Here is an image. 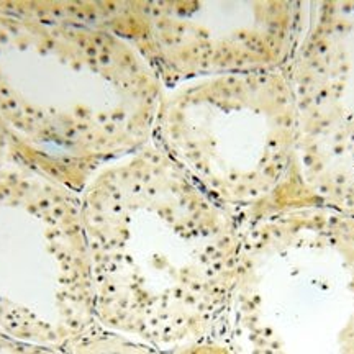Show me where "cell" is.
Wrapping results in <instances>:
<instances>
[{"instance_id":"cell-5","label":"cell","mask_w":354,"mask_h":354,"mask_svg":"<svg viewBox=\"0 0 354 354\" xmlns=\"http://www.w3.org/2000/svg\"><path fill=\"white\" fill-rule=\"evenodd\" d=\"M302 2H82L81 24L140 53L162 87L284 69L302 32Z\"/></svg>"},{"instance_id":"cell-4","label":"cell","mask_w":354,"mask_h":354,"mask_svg":"<svg viewBox=\"0 0 354 354\" xmlns=\"http://www.w3.org/2000/svg\"><path fill=\"white\" fill-rule=\"evenodd\" d=\"M95 328L81 194L12 162L0 169V333L66 349Z\"/></svg>"},{"instance_id":"cell-3","label":"cell","mask_w":354,"mask_h":354,"mask_svg":"<svg viewBox=\"0 0 354 354\" xmlns=\"http://www.w3.org/2000/svg\"><path fill=\"white\" fill-rule=\"evenodd\" d=\"M153 143L241 223L310 203L299 177L297 113L286 69L167 88Z\"/></svg>"},{"instance_id":"cell-2","label":"cell","mask_w":354,"mask_h":354,"mask_svg":"<svg viewBox=\"0 0 354 354\" xmlns=\"http://www.w3.org/2000/svg\"><path fill=\"white\" fill-rule=\"evenodd\" d=\"M165 91L118 35L0 6V135L13 165L81 194L153 143Z\"/></svg>"},{"instance_id":"cell-6","label":"cell","mask_w":354,"mask_h":354,"mask_svg":"<svg viewBox=\"0 0 354 354\" xmlns=\"http://www.w3.org/2000/svg\"><path fill=\"white\" fill-rule=\"evenodd\" d=\"M310 203L354 216V3H307L286 66Z\"/></svg>"},{"instance_id":"cell-1","label":"cell","mask_w":354,"mask_h":354,"mask_svg":"<svg viewBox=\"0 0 354 354\" xmlns=\"http://www.w3.org/2000/svg\"><path fill=\"white\" fill-rule=\"evenodd\" d=\"M99 326L161 349L216 343L240 272L243 223L151 143L81 192Z\"/></svg>"}]
</instances>
